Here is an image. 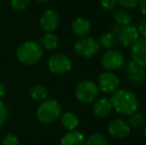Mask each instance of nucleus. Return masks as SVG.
<instances>
[{
	"label": "nucleus",
	"mask_w": 146,
	"mask_h": 145,
	"mask_svg": "<svg viewBox=\"0 0 146 145\" xmlns=\"http://www.w3.org/2000/svg\"><path fill=\"white\" fill-rule=\"evenodd\" d=\"M112 109L121 115H131L138 109V99L128 89L116 91L110 97Z\"/></svg>",
	"instance_id": "obj_1"
},
{
	"label": "nucleus",
	"mask_w": 146,
	"mask_h": 145,
	"mask_svg": "<svg viewBox=\"0 0 146 145\" xmlns=\"http://www.w3.org/2000/svg\"><path fill=\"white\" fill-rule=\"evenodd\" d=\"M43 55L42 47L38 42L35 41H27L20 45L17 49L16 56L19 62L24 65H36L41 60Z\"/></svg>",
	"instance_id": "obj_2"
},
{
	"label": "nucleus",
	"mask_w": 146,
	"mask_h": 145,
	"mask_svg": "<svg viewBox=\"0 0 146 145\" xmlns=\"http://www.w3.org/2000/svg\"><path fill=\"white\" fill-rule=\"evenodd\" d=\"M62 109L55 99H45L37 109V117L42 123L52 124L61 117Z\"/></svg>",
	"instance_id": "obj_3"
},
{
	"label": "nucleus",
	"mask_w": 146,
	"mask_h": 145,
	"mask_svg": "<svg viewBox=\"0 0 146 145\" xmlns=\"http://www.w3.org/2000/svg\"><path fill=\"white\" fill-rule=\"evenodd\" d=\"M100 89L92 81H83L75 89L76 97L83 103H92L98 99Z\"/></svg>",
	"instance_id": "obj_4"
},
{
	"label": "nucleus",
	"mask_w": 146,
	"mask_h": 145,
	"mask_svg": "<svg viewBox=\"0 0 146 145\" xmlns=\"http://www.w3.org/2000/svg\"><path fill=\"white\" fill-rule=\"evenodd\" d=\"M74 48L78 56L85 59H90L98 54L100 44L92 37H83L76 43Z\"/></svg>",
	"instance_id": "obj_5"
},
{
	"label": "nucleus",
	"mask_w": 146,
	"mask_h": 145,
	"mask_svg": "<svg viewBox=\"0 0 146 145\" xmlns=\"http://www.w3.org/2000/svg\"><path fill=\"white\" fill-rule=\"evenodd\" d=\"M124 56L122 53L118 50L110 49L106 52H104L100 59V64L104 69L108 71H116L122 68L124 65Z\"/></svg>",
	"instance_id": "obj_6"
},
{
	"label": "nucleus",
	"mask_w": 146,
	"mask_h": 145,
	"mask_svg": "<svg viewBox=\"0 0 146 145\" xmlns=\"http://www.w3.org/2000/svg\"><path fill=\"white\" fill-rule=\"evenodd\" d=\"M49 69L52 73L62 75L70 72L73 67V61L69 56L65 54H55L49 59Z\"/></svg>",
	"instance_id": "obj_7"
},
{
	"label": "nucleus",
	"mask_w": 146,
	"mask_h": 145,
	"mask_svg": "<svg viewBox=\"0 0 146 145\" xmlns=\"http://www.w3.org/2000/svg\"><path fill=\"white\" fill-rule=\"evenodd\" d=\"M98 89L104 93H115L118 89L120 81L116 73L106 71L100 75L98 77Z\"/></svg>",
	"instance_id": "obj_8"
},
{
	"label": "nucleus",
	"mask_w": 146,
	"mask_h": 145,
	"mask_svg": "<svg viewBox=\"0 0 146 145\" xmlns=\"http://www.w3.org/2000/svg\"><path fill=\"white\" fill-rule=\"evenodd\" d=\"M131 127L129 126L128 122L121 118L112 119L108 125V131L113 138L116 139H123L127 137L130 133Z\"/></svg>",
	"instance_id": "obj_9"
},
{
	"label": "nucleus",
	"mask_w": 146,
	"mask_h": 145,
	"mask_svg": "<svg viewBox=\"0 0 146 145\" xmlns=\"http://www.w3.org/2000/svg\"><path fill=\"white\" fill-rule=\"evenodd\" d=\"M139 39L138 30L133 25L122 26L117 34V40L123 47H131Z\"/></svg>",
	"instance_id": "obj_10"
},
{
	"label": "nucleus",
	"mask_w": 146,
	"mask_h": 145,
	"mask_svg": "<svg viewBox=\"0 0 146 145\" xmlns=\"http://www.w3.org/2000/svg\"><path fill=\"white\" fill-rule=\"evenodd\" d=\"M132 61L139 66L146 68V38H140L131 46Z\"/></svg>",
	"instance_id": "obj_11"
},
{
	"label": "nucleus",
	"mask_w": 146,
	"mask_h": 145,
	"mask_svg": "<svg viewBox=\"0 0 146 145\" xmlns=\"http://www.w3.org/2000/svg\"><path fill=\"white\" fill-rule=\"evenodd\" d=\"M59 14L52 9L46 10L44 13L41 15L40 18V25L44 31L47 33L55 31L59 25Z\"/></svg>",
	"instance_id": "obj_12"
},
{
	"label": "nucleus",
	"mask_w": 146,
	"mask_h": 145,
	"mask_svg": "<svg viewBox=\"0 0 146 145\" xmlns=\"http://www.w3.org/2000/svg\"><path fill=\"white\" fill-rule=\"evenodd\" d=\"M126 75L129 81L134 85H141L146 79L145 70L143 67L139 66L135 62L131 61L126 66Z\"/></svg>",
	"instance_id": "obj_13"
},
{
	"label": "nucleus",
	"mask_w": 146,
	"mask_h": 145,
	"mask_svg": "<svg viewBox=\"0 0 146 145\" xmlns=\"http://www.w3.org/2000/svg\"><path fill=\"white\" fill-rule=\"evenodd\" d=\"M112 109L110 99L106 97H102L96 99L94 105V113L100 118H106L110 115Z\"/></svg>",
	"instance_id": "obj_14"
},
{
	"label": "nucleus",
	"mask_w": 146,
	"mask_h": 145,
	"mask_svg": "<svg viewBox=\"0 0 146 145\" xmlns=\"http://www.w3.org/2000/svg\"><path fill=\"white\" fill-rule=\"evenodd\" d=\"M72 30L77 36L87 37L92 31V24L86 18L79 17L72 23Z\"/></svg>",
	"instance_id": "obj_15"
},
{
	"label": "nucleus",
	"mask_w": 146,
	"mask_h": 145,
	"mask_svg": "<svg viewBox=\"0 0 146 145\" xmlns=\"http://www.w3.org/2000/svg\"><path fill=\"white\" fill-rule=\"evenodd\" d=\"M61 145H86L85 136L76 130L69 131L62 137Z\"/></svg>",
	"instance_id": "obj_16"
},
{
	"label": "nucleus",
	"mask_w": 146,
	"mask_h": 145,
	"mask_svg": "<svg viewBox=\"0 0 146 145\" xmlns=\"http://www.w3.org/2000/svg\"><path fill=\"white\" fill-rule=\"evenodd\" d=\"M61 121H62V125L68 129L69 131H73L76 128H78L80 124V120L79 117L76 115L75 113L71 111L65 112L63 115L61 116Z\"/></svg>",
	"instance_id": "obj_17"
},
{
	"label": "nucleus",
	"mask_w": 146,
	"mask_h": 145,
	"mask_svg": "<svg viewBox=\"0 0 146 145\" xmlns=\"http://www.w3.org/2000/svg\"><path fill=\"white\" fill-rule=\"evenodd\" d=\"M118 40H117V36L112 32H106L102 36L100 37V41L98 44L102 47L106 49H112L117 44Z\"/></svg>",
	"instance_id": "obj_18"
},
{
	"label": "nucleus",
	"mask_w": 146,
	"mask_h": 145,
	"mask_svg": "<svg viewBox=\"0 0 146 145\" xmlns=\"http://www.w3.org/2000/svg\"><path fill=\"white\" fill-rule=\"evenodd\" d=\"M41 47L47 50H55L59 46V39L52 33H46L40 40Z\"/></svg>",
	"instance_id": "obj_19"
},
{
	"label": "nucleus",
	"mask_w": 146,
	"mask_h": 145,
	"mask_svg": "<svg viewBox=\"0 0 146 145\" xmlns=\"http://www.w3.org/2000/svg\"><path fill=\"white\" fill-rule=\"evenodd\" d=\"M128 124L130 127L132 128H139L141 126H143L146 123V117L143 113L141 112H136L132 113L131 115H129L128 119Z\"/></svg>",
	"instance_id": "obj_20"
},
{
	"label": "nucleus",
	"mask_w": 146,
	"mask_h": 145,
	"mask_svg": "<svg viewBox=\"0 0 146 145\" xmlns=\"http://www.w3.org/2000/svg\"><path fill=\"white\" fill-rule=\"evenodd\" d=\"M31 97L32 99L36 101H41V99H46L48 97V91L47 89L42 85H35L31 87Z\"/></svg>",
	"instance_id": "obj_21"
},
{
	"label": "nucleus",
	"mask_w": 146,
	"mask_h": 145,
	"mask_svg": "<svg viewBox=\"0 0 146 145\" xmlns=\"http://www.w3.org/2000/svg\"><path fill=\"white\" fill-rule=\"evenodd\" d=\"M113 18L115 20L116 24L120 26H126V25H129L131 22V16L126 10H123V9H120V10H117V11L114 13L113 15Z\"/></svg>",
	"instance_id": "obj_22"
},
{
	"label": "nucleus",
	"mask_w": 146,
	"mask_h": 145,
	"mask_svg": "<svg viewBox=\"0 0 146 145\" xmlns=\"http://www.w3.org/2000/svg\"><path fill=\"white\" fill-rule=\"evenodd\" d=\"M86 145H108L106 136L100 133H92L88 136Z\"/></svg>",
	"instance_id": "obj_23"
},
{
	"label": "nucleus",
	"mask_w": 146,
	"mask_h": 145,
	"mask_svg": "<svg viewBox=\"0 0 146 145\" xmlns=\"http://www.w3.org/2000/svg\"><path fill=\"white\" fill-rule=\"evenodd\" d=\"M30 4V0H11V6L15 11H24Z\"/></svg>",
	"instance_id": "obj_24"
},
{
	"label": "nucleus",
	"mask_w": 146,
	"mask_h": 145,
	"mask_svg": "<svg viewBox=\"0 0 146 145\" xmlns=\"http://www.w3.org/2000/svg\"><path fill=\"white\" fill-rule=\"evenodd\" d=\"M1 145H19V140L15 134L9 133L4 136Z\"/></svg>",
	"instance_id": "obj_25"
},
{
	"label": "nucleus",
	"mask_w": 146,
	"mask_h": 145,
	"mask_svg": "<svg viewBox=\"0 0 146 145\" xmlns=\"http://www.w3.org/2000/svg\"><path fill=\"white\" fill-rule=\"evenodd\" d=\"M117 2L126 9H132L138 5L139 0H117Z\"/></svg>",
	"instance_id": "obj_26"
},
{
	"label": "nucleus",
	"mask_w": 146,
	"mask_h": 145,
	"mask_svg": "<svg viewBox=\"0 0 146 145\" xmlns=\"http://www.w3.org/2000/svg\"><path fill=\"white\" fill-rule=\"evenodd\" d=\"M100 5L104 9L106 10H112L116 7L117 5V0H100Z\"/></svg>",
	"instance_id": "obj_27"
},
{
	"label": "nucleus",
	"mask_w": 146,
	"mask_h": 145,
	"mask_svg": "<svg viewBox=\"0 0 146 145\" xmlns=\"http://www.w3.org/2000/svg\"><path fill=\"white\" fill-rule=\"evenodd\" d=\"M8 116V109L6 105L0 101V125L5 123Z\"/></svg>",
	"instance_id": "obj_28"
},
{
	"label": "nucleus",
	"mask_w": 146,
	"mask_h": 145,
	"mask_svg": "<svg viewBox=\"0 0 146 145\" xmlns=\"http://www.w3.org/2000/svg\"><path fill=\"white\" fill-rule=\"evenodd\" d=\"M137 30H138V33L140 34L143 38H146V18L145 19H142L140 21L138 27H137Z\"/></svg>",
	"instance_id": "obj_29"
},
{
	"label": "nucleus",
	"mask_w": 146,
	"mask_h": 145,
	"mask_svg": "<svg viewBox=\"0 0 146 145\" xmlns=\"http://www.w3.org/2000/svg\"><path fill=\"white\" fill-rule=\"evenodd\" d=\"M138 6L141 13L144 16H146V0H139Z\"/></svg>",
	"instance_id": "obj_30"
},
{
	"label": "nucleus",
	"mask_w": 146,
	"mask_h": 145,
	"mask_svg": "<svg viewBox=\"0 0 146 145\" xmlns=\"http://www.w3.org/2000/svg\"><path fill=\"white\" fill-rule=\"evenodd\" d=\"M6 95V87L2 83H0V101Z\"/></svg>",
	"instance_id": "obj_31"
},
{
	"label": "nucleus",
	"mask_w": 146,
	"mask_h": 145,
	"mask_svg": "<svg viewBox=\"0 0 146 145\" xmlns=\"http://www.w3.org/2000/svg\"><path fill=\"white\" fill-rule=\"evenodd\" d=\"M121 28H122V26L118 25V24H116V25L113 26V28H112V33H114L115 35L117 36V34L119 33V31L121 30Z\"/></svg>",
	"instance_id": "obj_32"
},
{
	"label": "nucleus",
	"mask_w": 146,
	"mask_h": 145,
	"mask_svg": "<svg viewBox=\"0 0 146 145\" xmlns=\"http://www.w3.org/2000/svg\"><path fill=\"white\" fill-rule=\"evenodd\" d=\"M143 134H144V137L146 139V123H145V126H144V130H143Z\"/></svg>",
	"instance_id": "obj_33"
},
{
	"label": "nucleus",
	"mask_w": 146,
	"mask_h": 145,
	"mask_svg": "<svg viewBox=\"0 0 146 145\" xmlns=\"http://www.w3.org/2000/svg\"><path fill=\"white\" fill-rule=\"evenodd\" d=\"M36 2H41V3H43V2H47L48 0H35Z\"/></svg>",
	"instance_id": "obj_34"
}]
</instances>
